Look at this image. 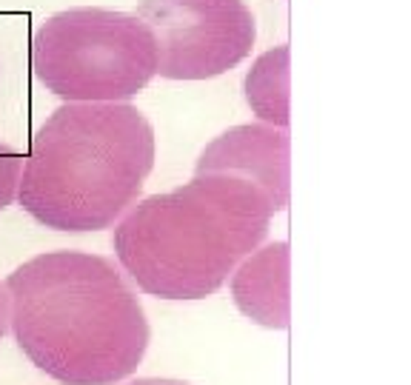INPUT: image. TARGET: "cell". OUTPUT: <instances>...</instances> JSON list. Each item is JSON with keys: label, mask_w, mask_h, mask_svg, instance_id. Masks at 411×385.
<instances>
[{"label": "cell", "mask_w": 411, "mask_h": 385, "mask_svg": "<svg viewBox=\"0 0 411 385\" xmlns=\"http://www.w3.org/2000/svg\"><path fill=\"white\" fill-rule=\"evenodd\" d=\"M154 37L157 74L206 80L234 69L255 46V15L243 0H143L135 12Z\"/></svg>", "instance_id": "obj_5"}, {"label": "cell", "mask_w": 411, "mask_h": 385, "mask_svg": "<svg viewBox=\"0 0 411 385\" xmlns=\"http://www.w3.org/2000/svg\"><path fill=\"white\" fill-rule=\"evenodd\" d=\"M274 217L269 197L240 177L194 175L140 200L114 229L120 266L154 297L203 299L260 248Z\"/></svg>", "instance_id": "obj_2"}, {"label": "cell", "mask_w": 411, "mask_h": 385, "mask_svg": "<svg viewBox=\"0 0 411 385\" xmlns=\"http://www.w3.org/2000/svg\"><path fill=\"white\" fill-rule=\"evenodd\" d=\"M6 328H9V317H6V294H4V288H0V339H4Z\"/></svg>", "instance_id": "obj_10"}, {"label": "cell", "mask_w": 411, "mask_h": 385, "mask_svg": "<svg viewBox=\"0 0 411 385\" xmlns=\"http://www.w3.org/2000/svg\"><path fill=\"white\" fill-rule=\"evenodd\" d=\"M154 128L129 103H66L34 132L18 197L58 231L109 229L140 197Z\"/></svg>", "instance_id": "obj_3"}, {"label": "cell", "mask_w": 411, "mask_h": 385, "mask_svg": "<svg viewBox=\"0 0 411 385\" xmlns=\"http://www.w3.org/2000/svg\"><path fill=\"white\" fill-rule=\"evenodd\" d=\"M129 385H189V382H180V379H154V377H146V379H135Z\"/></svg>", "instance_id": "obj_11"}, {"label": "cell", "mask_w": 411, "mask_h": 385, "mask_svg": "<svg viewBox=\"0 0 411 385\" xmlns=\"http://www.w3.org/2000/svg\"><path fill=\"white\" fill-rule=\"evenodd\" d=\"M4 294L20 351L63 385H114L149 349L146 311L106 257L37 254L9 274Z\"/></svg>", "instance_id": "obj_1"}, {"label": "cell", "mask_w": 411, "mask_h": 385, "mask_svg": "<svg viewBox=\"0 0 411 385\" xmlns=\"http://www.w3.org/2000/svg\"><path fill=\"white\" fill-rule=\"evenodd\" d=\"M245 100L263 123L277 128L289 126V46L257 58L245 74Z\"/></svg>", "instance_id": "obj_8"}, {"label": "cell", "mask_w": 411, "mask_h": 385, "mask_svg": "<svg viewBox=\"0 0 411 385\" xmlns=\"http://www.w3.org/2000/svg\"><path fill=\"white\" fill-rule=\"evenodd\" d=\"M32 72L69 103H117L157 74L154 37L137 15L66 9L34 32Z\"/></svg>", "instance_id": "obj_4"}, {"label": "cell", "mask_w": 411, "mask_h": 385, "mask_svg": "<svg viewBox=\"0 0 411 385\" xmlns=\"http://www.w3.org/2000/svg\"><path fill=\"white\" fill-rule=\"evenodd\" d=\"M231 274L234 303L245 317L266 328L289 325V243L252 251Z\"/></svg>", "instance_id": "obj_7"}, {"label": "cell", "mask_w": 411, "mask_h": 385, "mask_svg": "<svg viewBox=\"0 0 411 385\" xmlns=\"http://www.w3.org/2000/svg\"><path fill=\"white\" fill-rule=\"evenodd\" d=\"M197 175H229L257 186L274 211L289 205V132L269 123L234 126L203 149Z\"/></svg>", "instance_id": "obj_6"}, {"label": "cell", "mask_w": 411, "mask_h": 385, "mask_svg": "<svg viewBox=\"0 0 411 385\" xmlns=\"http://www.w3.org/2000/svg\"><path fill=\"white\" fill-rule=\"evenodd\" d=\"M20 171H23L20 151L0 140V211L12 205L18 194V183H20Z\"/></svg>", "instance_id": "obj_9"}]
</instances>
